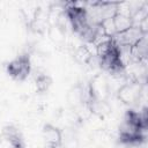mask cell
Masks as SVG:
<instances>
[{
	"instance_id": "cell-6",
	"label": "cell",
	"mask_w": 148,
	"mask_h": 148,
	"mask_svg": "<svg viewBox=\"0 0 148 148\" xmlns=\"http://www.w3.org/2000/svg\"><path fill=\"white\" fill-rule=\"evenodd\" d=\"M140 92L141 88L138 81H131L121 86L119 89V97L123 99L124 103L126 104H133L140 98Z\"/></svg>"
},
{
	"instance_id": "cell-1",
	"label": "cell",
	"mask_w": 148,
	"mask_h": 148,
	"mask_svg": "<svg viewBox=\"0 0 148 148\" xmlns=\"http://www.w3.org/2000/svg\"><path fill=\"white\" fill-rule=\"evenodd\" d=\"M147 127V109L128 108L118 130V141L124 146H140L146 140Z\"/></svg>"
},
{
	"instance_id": "cell-7",
	"label": "cell",
	"mask_w": 148,
	"mask_h": 148,
	"mask_svg": "<svg viewBox=\"0 0 148 148\" xmlns=\"http://www.w3.org/2000/svg\"><path fill=\"white\" fill-rule=\"evenodd\" d=\"M34 81H35V86H36V89L40 92H44L49 89L50 84H51V80L49 77V75H46L45 73H36L35 77H34Z\"/></svg>"
},
{
	"instance_id": "cell-5",
	"label": "cell",
	"mask_w": 148,
	"mask_h": 148,
	"mask_svg": "<svg viewBox=\"0 0 148 148\" xmlns=\"http://www.w3.org/2000/svg\"><path fill=\"white\" fill-rule=\"evenodd\" d=\"M2 138L10 148H25V140L20 128L13 124H8L2 128Z\"/></svg>"
},
{
	"instance_id": "cell-3",
	"label": "cell",
	"mask_w": 148,
	"mask_h": 148,
	"mask_svg": "<svg viewBox=\"0 0 148 148\" xmlns=\"http://www.w3.org/2000/svg\"><path fill=\"white\" fill-rule=\"evenodd\" d=\"M32 72L31 56L22 52L12 58L6 65V73L15 81H24Z\"/></svg>"
},
{
	"instance_id": "cell-2",
	"label": "cell",
	"mask_w": 148,
	"mask_h": 148,
	"mask_svg": "<svg viewBox=\"0 0 148 148\" xmlns=\"http://www.w3.org/2000/svg\"><path fill=\"white\" fill-rule=\"evenodd\" d=\"M96 56L101 67L109 74H123L126 64L123 56V49L112 37H103L96 44Z\"/></svg>"
},
{
	"instance_id": "cell-4",
	"label": "cell",
	"mask_w": 148,
	"mask_h": 148,
	"mask_svg": "<svg viewBox=\"0 0 148 148\" xmlns=\"http://www.w3.org/2000/svg\"><path fill=\"white\" fill-rule=\"evenodd\" d=\"M42 136L44 141V148H61L62 146V131L53 125V124H45L42 130Z\"/></svg>"
}]
</instances>
